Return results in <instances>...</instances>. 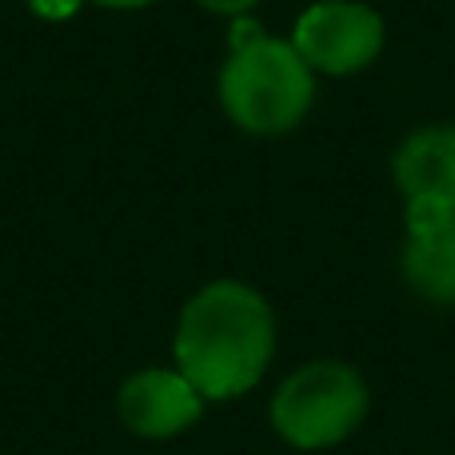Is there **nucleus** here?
Returning a JSON list of instances; mask_svg holds the SVG:
<instances>
[{
	"instance_id": "8",
	"label": "nucleus",
	"mask_w": 455,
	"mask_h": 455,
	"mask_svg": "<svg viewBox=\"0 0 455 455\" xmlns=\"http://www.w3.org/2000/svg\"><path fill=\"white\" fill-rule=\"evenodd\" d=\"M80 4H88V0H28V8L40 20H68L80 12Z\"/></svg>"
},
{
	"instance_id": "2",
	"label": "nucleus",
	"mask_w": 455,
	"mask_h": 455,
	"mask_svg": "<svg viewBox=\"0 0 455 455\" xmlns=\"http://www.w3.org/2000/svg\"><path fill=\"white\" fill-rule=\"evenodd\" d=\"M220 108L240 132L283 136L312 112L315 72L291 40L267 36L251 16L232 20V48L220 68Z\"/></svg>"
},
{
	"instance_id": "10",
	"label": "nucleus",
	"mask_w": 455,
	"mask_h": 455,
	"mask_svg": "<svg viewBox=\"0 0 455 455\" xmlns=\"http://www.w3.org/2000/svg\"><path fill=\"white\" fill-rule=\"evenodd\" d=\"M92 4L112 8V12H132V8H148V4H156V0H92Z\"/></svg>"
},
{
	"instance_id": "9",
	"label": "nucleus",
	"mask_w": 455,
	"mask_h": 455,
	"mask_svg": "<svg viewBox=\"0 0 455 455\" xmlns=\"http://www.w3.org/2000/svg\"><path fill=\"white\" fill-rule=\"evenodd\" d=\"M204 12L212 16H228V20H235V16H251V8L259 4V0H196Z\"/></svg>"
},
{
	"instance_id": "5",
	"label": "nucleus",
	"mask_w": 455,
	"mask_h": 455,
	"mask_svg": "<svg viewBox=\"0 0 455 455\" xmlns=\"http://www.w3.org/2000/svg\"><path fill=\"white\" fill-rule=\"evenodd\" d=\"M204 395L180 368H144L120 384L116 416L140 440H172L204 416Z\"/></svg>"
},
{
	"instance_id": "4",
	"label": "nucleus",
	"mask_w": 455,
	"mask_h": 455,
	"mask_svg": "<svg viewBox=\"0 0 455 455\" xmlns=\"http://www.w3.org/2000/svg\"><path fill=\"white\" fill-rule=\"evenodd\" d=\"M384 16L363 0H315L296 16L291 44L312 72L355 76L384 52Z\"/></svg>"
},
{
	"instance_id": "6",
	"label": "nucleus",
	"mask_w": 455,
	"mask_h": 455,
	"mask_svg": "<svg viewBox=\"0 0 455 455\" xmlns=\"http://www.w3.org/2000/svg\"><path fill=\"white\" fill-rule=\"evenodd\" d=\"M400 184L403 216H443L455 212V124L416 128L392 160Z\"/></svg>"
},
{
	"instance_id": "1",
	"label": "nucleus",
	"mask_w": 455,
	"mask_h": 455,
	"mask_svg": "<svg viewBox=\"0 0 455 455\" xmlns=\"http://www.w3.org/2000/svg\"><path fill=\"white\" fill-rule=\"evenodd\" d=\"M275 355V312L251 283L212 280L184 304L172 360L208 403L251 392Z\"/></svg>"
},
{
	"instance_id": "7",
	"label": "nucleus",
	"mask_w": 455,
	"mask_h": 455,
	"mask_svg": "<svg viewBox=\"0 0 455 455\" xmlns=\"http://www.w3.org/2000/svg\"><path fill=\"white\" fill-rule=\"evenodd\" d=\"M403 280L424 304L455 307V212L408 216Z\"/></svg>"
},
{
	"instance_id": "3",
	"label": "nucleus",
	"mask_w": 455,
	"mask_h": 455,
	"mask_svg": "<svg viewBox=\"0 0 455 455\" xmlns=\"http://www.w3.org/2000/svg\"><path fill=\"white\" fill-rule=\"evenodd\" d=\"M368 384L352 363L312 360L275 387L267 419L296 451H323L344 443L368 419Z\"/></svg>"
}]
</instances>
